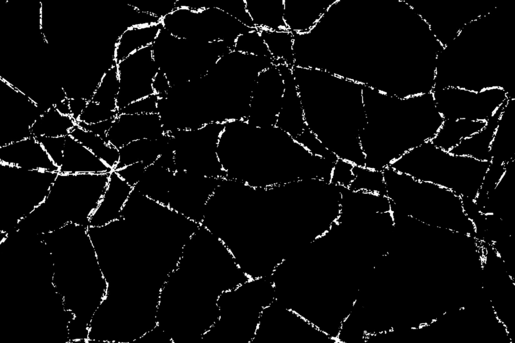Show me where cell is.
I'll return each instance as SVG.
<instances>
[{
    "label": "cell",
    "mask_w": 515,
    "mask_h": 343,
    "mask_svg": "<svg viewBox=\"0 0 515 343\" xmlns=\"http://www.w3.org/2000/svg\"><path fill=\"white\" fill-rule=\"evenodd\" d=\"M109 175L58 173L46 199L19 222V228L39 235L70 223L88 227L106 190Z\"/></svg>",
    "instance_id": "obj_1"
},
{
    "label": "cell",
    "mask_w": 515,
    "mask_h": 343,
    "mask_svg": "<svg viewBox=\"0 0 515 343\" xmlns=\"http://www.w3.org/2000/svg\"><path fill=\"white\" fill-rule=\"evenodd\" d=\"M488 165L487 161L453 154L431 141L405 152L394 163L398 172L468 197L478 192Z\"/></svg>",
    "instance_id": "obj_2"
},
{
    "label": "cell",
    "mask_w": 515,
    "mask_h": 343,
    "mask_svg": "<svg viewBox=\"0 0 515 343\" xmlns=\"http://www.w3.org/2000/svg\"><path fill=\"white\" fill-rule=\"evenodd\" d=\"M58 174L0 163V232L15 230L18 223L44 201Z\"/></svg>",
    "instance_id": "obj_3"
},
{
    "label": "cell",
    "mask_w": 515,
    "mask_h": 343,
    "mask_svg": "<svg viewBox=\"0 0 515 343\" xmlns=\"http://www.w3.org/2000/svg\"><path fill=\"white\" fill-rule=\"evenodd\" d=\"M151 49L159 69L165 74L171 87L200 78L215 62L209 43L180 38L163 28Z\"/></svg>",
    "instance_id": "obj_4"
},
{
    "label": "cell",
    "mask_w": 515,
    "mask_h": 343,
    "mask_svg": "<svg viewBox=\"0 0 515 343\" xmlns=\"http://www.w3.org/2000/svg\"><path fill=\"white\" fill-rule=\"evenodd\" d=\"M437 109L444 120L467 119L486 122L508 99L502 88L480 91L448 87L434 91Z\"/></svg>",
    "instance_id": "obj_5"
},
{
    "label": "cell",
    "mask_w": 515,
    "mask_h": 343,
    "mask_svg": "<svg viewBox=\"0 0 515 343\" xmlns=\"http://www.w3.org/2000/svg\"><path fill=\"white\" fill-rule=\"evenodd\" d=\"M117 67L120 85L117 98L118 111L154 94L152 81L159 69L154 59L151 46L117 62Z\"/></svg>",
    "instance_id": "obj_6"
},
{
    "label": "cell",
    "mask_w": 515,
    "mask_h": 343,
    "mask_svg": "<svg viewBox=\"0 0 515 343\" xmlns=\"http://www.w3.org/2000/svg\"><path fill=\"white\" fill-rule=\"evenodd\" d=\"M217 179L185 171H176L169 193L167 206L200 224L207 201L216 189L211 188V186Z\"/></svg>",
    "instance_id": "obj_7"
},
{
    "label": "cell",
    "mask_w": 515,
    "mask_h": 343,
    "mask_svg": "<svg viewBox=\"0 0 515 343\" xmlns=\"http://www.w3.org/2000/svg\"><path fill=\"white\" fill-rule=\"evenodd\" d=\"M165 134L158 113H118L107 134V142L119 149L135 140L157 139Z\"/></svg>",
    "instance_id": "obj_8"
},
{
    "label": "cell",
    "mask_w": 515,
    "mask_h": 343,
    "mask_svg": "<svg viewBox=\"0 0 515 343\" xmlns=\"http://www.w3.org/2000/svg\"><path fill=\"white\" fill-rule=\"evenodd\" d=\"M0 163L29 170L59 173V167L33 136L1 146Z\"/></svg>",
    "instance_id": "obj_9"
},
{
    "label": "cell",
    "mask_w": 515,
    "mask_h": 343,
    "mask_svg": "<svg viewBox=\"0 0 515 343\" xmlns=\"http://www.w3.org/2000/svg\"><path fill=\"white\" fill-rule=\"evenodd\" d=\"M133 189L115 170H112L106 190L90 217L89 226H102L120 218Z\"/></svg>",
    "instance_id": "obj_10"
},
{
    "label": "cell",
    "mask_w": 515,
    "mask_h": 343,
    "mask_svg": "<svg viewBox=\"0 0 515 343\" xmlns=\"http://www.w3.org/2000/svg\"><path fill=\"white\" fill-rule=\"evenodd\" d=\"M113 169L70 135L65 136L61 174H104Z\"/></svg>",
    "instance_id": "obj_11"
},
{
    "label": "cell",
    "mask_w": 515,
    "mask_h": 343,
    "mask_svg": "<svg viewBox=\"0 0 515 343\" xmlns=\"http://www.w3.org/2000/svg\"><path fill=\"white\" fill-rule=\"evenodd\" d=\"M173 150L171 137L165 133L157 139H142L133 141L121 147L119 160L114 170L137 163H143L146 166L155 162L163 152Z\"/></svg>",
    "instance_id": "obj_12"
},
{
    "label": "cell",
    "mask_w": 515,
    "mask_h": 343,
    "mask_svg": "<svg viewBox=\"0 0 515 343\" xmlns=\"http://www.w3.org/2000/svg\"><path fill=\"white\" fill-rule=\"evenodd\" d=\"M507 101L486 122L485 125L481 130L462 140L449 152L455 155L467 156L481 161H491V145L500 116Z\"/></svg>",
    "instance_id": "obj_13"
},
{
    "label": "cell",
    "mask_w": 515,
    "mask_h": 343,
    "mask_svg": "<svg viewBox=\"0 0 515 343\" xmlns=\"http://www.w3.org/2000/svg\"><path fill=\"white\" fill-rule=\"evenodd\" d=\"M162 28L160 22L126 29L118 37L115 43L114 59L117 63L139 50L151 46Z\"/></svg>",
    "instance_id": "obj_14"
},
{
    "label": "cell",
    "mask_w": 515,
    "mask_h": 343,
    "mask_svg": "<svg viewBox=\"0 0 515 343\" xmlns=\"http://www.w3.org/2000/svg\"><path fill=\"white\" fill-rule=\"evenodd\" d=\"M175 172L154 163L146 166L141 179L133 189L149 199L167 206Z\"/></svg>",
    "instance_id": "obj_15"
},
{
    "label": "cell",
    "mask_w": 515,
    "mask_h": 343,
    "mask_svg": "<svg viewBox=\"0 0 515 343\" xmlns=\"http://www.w3.org/2000/svg\"><path fill=\"white\" fill-rule=\"evenodd\" d=\"M486 122L467 119L444 120L431 142L437 147L450 151L463 139L481 130Z\"/></svg>",
    "instance_id": "obj_16"
},
{
    "label": "cell",
    "mask_w": 515,
    "mask_h": 343,
    "mask_svg": "<svg viewBox=\"0 0 515 343\" xmlns=\"http://www.w3.org/2000/svg\"><path fill=\"white\" fill-rule=\"evenodd\" d=\"M76 125V122L70 116L61 114L53 106L35 120L30 130L35 137H65Z\"/></svg>",
    "instance_id": "obj_17"
},
{
    "label": "cell",
    "mask_w": 515,
    "mask_h": 343,
    "mask_svg": "<svg viewBox=\"0 0 515 343\" xmlns=\"http://www.w3.org/2000/svg\"><path fill=\"white\" fill-rule=\"evenodd\" d=\"M259 30L274 63L285 64L293 67L294 33L289 30Z\"/></svg>",
    "instance_id": "obj_18"
},
{
    "label": "cell",
    "mask_w": 515,
    "mask_h": 343,
    "mask_svg": "<svg viewBox=\"0 0 515 343\" xmlns=\"http://www.w3.org/2000/svg\"><path fill=\"white\" fill-rule=\"evenodd\" d=\"M69 135L91 150L108 166L115 169L119 160V149L111 145L100 136L86 131L77 124Z\"/></svg>",
    "instance_id": "obj_19"
},
{
    "label": "cell",
    "mask_w": 515,
    "mask_h": 343,
    "mask_svg": "<svg viewBox=\"0 0 515 343\" xmlns=\"http://www.w3.org/2000/svg\"><path fill=\"white\" fill-rule=\"evenodd\" d=\"M119 88L117 63L113 59L103 73L91 100L110 110L118 111L117 98Z\"/></svg>",
    "instance_id": "obj_20"
},
{
    "label": "cell",
    "mask_w": 515,
    "mask_h": 343,
    "mask_svg": "<svg viewBox=\"0 0 515 343\" xmlns=\"http://www.w3.org/2000/svg\"><path fill=\"white\" fill-rule=\"evenodd\" d=\"M353 172L355 178L348 187L350 190L386 196L382 171L354 165Z\"/></svg>",
    "instance_id": "obj_21"
},
{
    "label": "cell",
    "mask_w": 515,
    "mask_h": 343,
    "mask_svg": "<svg viewBox=\"0 0 515 343\" xmlns=\"http://www.w3.org/2000/svg\"><path fill=\"white\" fill-rule=\"evenodd\" d=\"M233 50L255 56L272 58L258 28L240 35L235 40Z\"/></svg>",
    "instance_id": "obj_22"
},
{
    "label": "cell",
    "mask_w": 515,
    "mask_h": 343,
    "mask_svg": "<svg viewBox=\"0 0 515 343\" xmlns=\"http://www.w3.org/2000/svg\"><path fill=\"white\" fill-rule=\"evenodd\" d=\"M294 139L313 155L320 156L333 162H335L338 159L335 154L323 145L317 136L307 127Z\"/></svg>",
    "instance_id": "obj_23"
},
{
    "label": "cell",
    "mask_w": 515,
    "mask_h": 343,
    "mask_svg": "<svg viewBox=\"0 0 515 343\" xmlns=\"http://www.w3.org/2000/svg\"><path fill=\"white\" fill-rule=\"evenodd\" d=\"M118 111H112L92 100L89 101L77 122L87 124L96 123L115 119Z\"/></svg>",
    "instance_id": "obj_24"
},
{
    "label": "cell",
    "mask_w": 515,
    "mask_h": 343,
    "mask_svg": "<svg viewBox=\"0 0 515 343\" xmlns=\"http://www.w3.org/2000/svg\"><path fill=\"white\" fill-rule=\"evenodd\" d=\"M159 98L155 94L132 102L118 113L146 114L157 113Z\"/></svg>",
    "instance_id": "obj_25"
},
{
    "label": "cell",
    "mask_w": 515,
    "mask_h": 343,
    "mask_svg": "<svg viewBox=\"0 0 515 343\" xmlns=\"http://www.w3.org/2000/svg\"><path fill=\"white\" fill-rule=\"evenodd\" d=\"M35 138L41 144L54 164L59 168L63 158L65 137L39 136Z\"/></svg>",
    "instance_id": "obj_26"
},
{
    "label": "cell",
    "mask_w": 515,
    "mask_h": 343,
    "mask_svg": "<svg viewBox=\"0 0 515 343\" xmlns=\"http://www.w3.org/2000/svg\"><path fill=\"white\" fill-rule=\"evenodd\" d=\"M354 164L338 158L334 163L330 183L348 188L355 176L353 172Z\"/></svg>",
    "instance_id": "obj_27"
},
{
    "label": "cell",
    "mask_w": 515,
    "mask_h": 343,
    "mask_svg": "<svg viewBox=\"0 0 515 343\" xmlns=\"http://www.w3.org/2000/svg\"><path fill=\"white\" fill-rule=\"evenodd\" d=\"M146 167L143 163L137 162L114 170L127 184L134 188L141 179Z\"/></svg>",
    "instance_id": "obj_28"
},
{
    "label": "cell",
    "mask_w": 515,
    "mask_h": 343,
    "mask_svg": "<svg viewBox=\"0 0 515 343\" xmlns=\"http://www.w3.org/2000/svg\"><path fill=\"white\" fill-rule=\"evenodd\" d=\"M114 119H110L93 124H87L82 122H77L76 124L83 129L100 136L107 142V134L112 126Z\"/></svg>",
    "instance_id": "obj_29"
},
{
    "label": "cell",
    "mask_w": 515,
    "mask_h": 343,
    "mask_svg": "<svg viewBox=\"0 0 515 343\" xmlns=\"http://www.w3.org/2000/svg\"><path fill=\"white\" fill-rule=\"evenodd\" d=\"M154 94L159 98L165 97L171 86L165 74L159 70L152 81Z\"/></svg>",
    "instance_id": "obj_30"
},
{
    "label": "cell",
    "mask_w": 515,
    "mask_h": 343,
    "mask_svg": "<svg viewBox=\"0 0 515 343\" xmlns=\"http://www.w3.org/2000/svg\"><path fill=\"white\" fill-rule=\"evenodd\" d=\"M89 101L81 98L68 99L70 116L76 122Z\"/></svg>",
    "instance_id": "obj_31"
},
{
    "label": "cell",
    "mask_w": 515,
    "mask_h": 343,
    "mask_svg": "<svg viewBox=\"0 0 515 343\" xmlns=\"http://www.w3.org/2000/svg\"><path fill=\"white\" fill-rule=\"evenodd\" d=\"M154 163L171 171H176L174 151L173 150H169L162 153Z\"/></svg>",
    "instance_id": "obj_32"
},
{
    "label": "cell",
    "mask_w": 515,
    "mask_h": 343,
    "mask_svg": "<svg viewBox=\"0 0 515 343\" xmlns=\"http://www.w3.org/2000/svg\"><path fill=\"white\" fill-rule=\"evenodd\" d=\"M56 109L61 114L64 115L70 116V112L69 107L68 99L67 98L59 102L54 106Z\"/></svg>",
    "instance_id": "obj_33"
}]
</instances>
